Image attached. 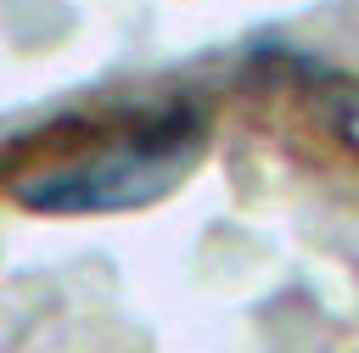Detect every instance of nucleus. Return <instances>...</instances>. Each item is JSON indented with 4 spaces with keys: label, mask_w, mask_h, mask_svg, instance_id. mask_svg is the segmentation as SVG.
Listing matches in <instances>:
<instances>
[{
    "label": "nucleus",
    "mask_w": 359,
    "mask_h": 353,
    "mask_svg": "<svg viewBox=\"0 0 359 353\" xmlns=\"http://www.w3.org/2000/svg\"><path fill=\"white\" fill-rule=\"evenodd\" d=\"M331 123H337V134L348 140V151L359 157V78H342V84H331Z\"/></svg>",
    "instance_id": "obj_2"
},
{
    "label": "nucleus",
    "mask_w": 359,
    "mask_h": 353,
    "mask_svg": "<svg viewBox=\"0 0 359 353\" xmlns=\"http://www.w3.org/2000/svg\"><path fill=\"white\" fill-rule=\"evenodd\" d=\"M208 151V118L196 101L146 106L101 129L84 151L39 162L11 179V196L28 213H135L174 196Z\"/></svg>",
    "instance_id": "obj_1"
}]
</instances>
